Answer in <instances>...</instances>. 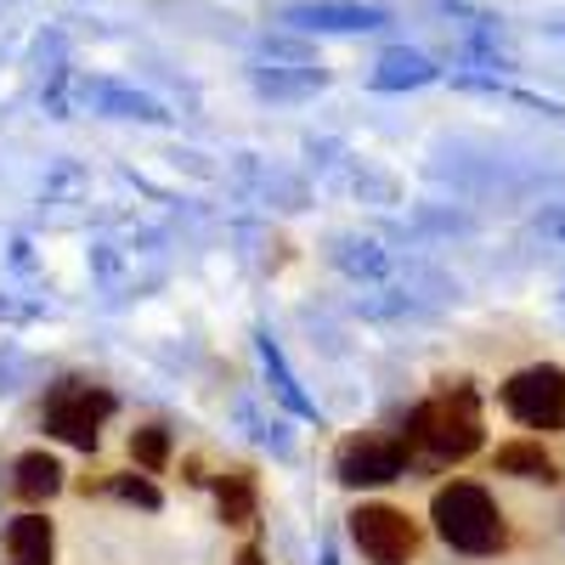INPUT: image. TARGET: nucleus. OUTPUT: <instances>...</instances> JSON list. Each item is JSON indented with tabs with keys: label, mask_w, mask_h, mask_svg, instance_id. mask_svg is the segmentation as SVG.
I'll list each match as a JSON object with an SVG mask.
<instances>
[{
	"label": "nucleus",
	"mask_w": 565,
	"mask_h": 565,
	"mask_svg": "<svg viewBox=\"0 0 565 565\" xmlns=\"http://www.w3.org/2000/svg\"><path fill=\"white\" fill-rule=\"evenodd\" d=\"M215 503L226 526H255V476L249 469H226L215 481Z\"/></svg>",
	"instance_id": "nucleus-10"
},
{
	"label": "nucleus",
	"mask_w": 565,
	"mask_h": 565,
	"mask_svg": "<svg viewBox=\"0 0 565 565\" xmlns=\"http://www.w3.org/2000/svg\"><path fill=\"white\" fill-rule=\"evenodd\" d=\"M12 492L23 503H45V498H57L63 492V463L52 452H23L12 463Z\"/></svg>",
	"instance_id": "nucleus-8"
},
{
	"label": "nucleus",
	"mask_w": 565,
	"mask_h": 565,
	"mask_svg": "<svg viewBox=\"0 0 565 565\" xmlns=\"http://www.w3.org/2000/svg\"><path fill=\"white\" fill-rule=\"evenodd\" d=\"M103 492H114V498H125V503H141V509H159V503H164L159 487H153L148 476H114Z\"/></svg>",
	"instance_id": "nucleus-13"
},
{
	"label": "nucleus",
	"mask_w": 565,
	"mask_h": 565,
	"mask_svg": "<svg viewBox=\"0 0 565 565\" xmlns=\"http://www.w3.org/2000/svg\"><path fill=\"white\" fill-rule=\"evenodd\" d=\"M300 23H311V29H373V23H380V12H356V7H311V12H300Z\"/></svg>",
	"instance_id": "nucleus-12"
},
{
	"label": "nucleus",
	"mask_w": 565,
	"mask_h": 565,
	"mask_svg": "<svg viewBox=\"0 0 565 565\" xmlns=\"http://www.w3.org/2000/svg\"><path fill=\"white\" fill-rule=\"evenodd\" d=\"M7 548H12V565H52V554H57L52 521L45 514H18L7 526Z\"/></svg>",
	"instance_id": "nucleus-9"
},
{
	"label": "nucleus",
	"mask_w": 565,
	"mask_h": 565,
	"mask_svg": "<svg viewBox=\"0 0 565 565\" xmlns=\"http://www.w3.org/2000/svg\"><path fill=\"white\" fill-rule=\"evenodd\" d=\"M430 68H424L418 57H385V74H380V85H402V79H424Z\"/></svg>",
	"instance_id": "nucleus-14"
},
{
	"label": "nucleus",
	"mask_w": 565,
	"mask_h": 565,
	"mask_svg": "<svg viewBox=\"0 0 565 565\" xmlns=\"http://www.w3.org/2000/svg\"><path fill=\"white\" fill-rule=\"evenodd\" d=\"M238 565H266V554H260V548L249 543V548H238Z\"/></svg>",
	"instance_id": "nucleus-15"
},
{
	"label": "nucleus",
	"mask_w": 565,
	"mask_h": 565,
	"mask_svg": "<svg viewBox=\"0 0 565 565\" xmlns=\"http://www.w3.org/2000/svg\"><path fill=\"white\" fill-rule=\"evenodd\" d=\"M407 441L436 458V463H458L481 447V407H476V391H469L463 380L447 385L441 396H430L424 407H413L407 418Z\"/></svg>",
	"instance_id": "nucleus-1"
},
{
	"label": "nucleus",
	"mask_w": 565,
	"mask_h": 565,
	"mask_svg": "<svg viewBox=\"0 0 565 565\" xmlns=\"http://www.w3.org/2000/svg\"><path fill=\"white\" fill-rule=\"evenodd\" d=\"M114 391H103V385H85V380H63V385H52V396H45V430H52L57 441H68V447H97V436H103V424L114 418Z\"/></svg>",
	"instance_id": "nucleus-3"
},
{
	"label": "nucleus",
	"mask_w": 565,
	"mask_h": 565,
	"mask_svg": "<svg viewBox=\"0 0 565 565\" xmlns=\"http://www.w3.org/2000/svg\"><path fill=\"white\" fill-rule=\"evenodd\" d=\"M430 521H436L441 543H452L458 554H498L509 543L503 509H498V498L481 481H447V487H436Z\"/></svg>",
	"instance_id": "nucleus-2"
},
{
	"label": "nucleus",
	"mask_w": 565,
	"mask_h": 565,
	"mask_svg": "<svg viewBox=\"0 0 565 565\" xmlns=\"http://www.w3.org/2000/svg\"><path fill=\"white\" fill-rule=\"evenodd\" d=\"M503 396V413L526 430H565V373L559 367H521L514 380L498 391Z\"/></svg>",
	"instance_id": "nucleus-4"
},
{
	"label": "nucleus",
	"mask_w": 565,
	"mask_h": 565,
	"mask_svg": "<svg viewBox=\"0 0 565 565\" xmlns=\"http://www.w3.org/2000/svg\"><path fill=\"white\" fill-rule=\"evenodd\" d=\"M413 463V441L407 436H351L334 458V476L345 487H385L402 481Z\"/></svg>",
	"instance_id": "nucleus-6"
},
{
	"label": "nucleus",
	"mask_w": 565,
	"mask_h": 565,
	"mask_svg": "<svg viewBox=\"0 0 565 565\" xmlns=\"http://www.w3.org/2000/svg\"><path fill=\"white\" fill-rule=\"evenodd\" d=\"M492 469H498V476H514V481H543V487L559 481V463L548 458L543 441H503L492 452Z\"/></svg>",
	"instance_id": "nucleus-7"
},
{
	"label": "nucleus",
	"mask_w": 565,
	"mask_h": 565,
	"mask_svg": "<svg viewBox=\"0 0 565 565\" xmlns=\"http://www.w3.org/2000/svg\"><path fill=\"white\" fill-rule=\"evenodd\" d=\"M130 458L148 469V476H159V469L170 463V430L164 424H141V430H130Z\"/></svg>",
	"instance_id": "nucleus-11"
},
{
	"label": "nucleus",
	"mask_w": 565,
	"mask_h": 565,
	"mask_svg": "<svg viewBox=\"0 0 565 565\" xmlns=\"http://www.w3.org/2000/svg\"><path fill=\"white\" fill-rule=\"evenodd\" d=\"M351 537L373 565H407L418 554V521L396 503H362L351 509Z\"/></svg>",
	"instance_id": "nucleus-5"
}]
</instances>
